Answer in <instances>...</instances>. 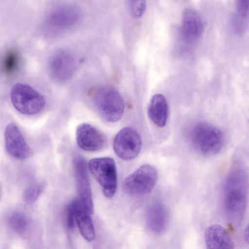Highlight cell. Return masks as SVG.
<instances>
[{"mask_svg": "<svg viewBox=\"0 0 249 249\" xmlns=\"http://www.w3.org/2000/svg\"><path fill=\"white\" fill-rule=\"evenodd\" d=\"M249 228L247 227L245 232V238L247 242H248L249 240Z\"/></svg>", "mask_w": 249, "mask_h": 249, "instance_id": "24", "label": "cell"}, {"mask_svg": "<svg viewBox=\"0 0 249 249\" xmlns=\"http://www.w3.org/2000/svg\"><path fill=\"white\" fill-rule=\"evenodd\" d=\"M147 114L150 120L159 127H164L168 115V106L165 97L161 94H156L151 98L147 107Z\"/></svg>", "mask_w": 249, "mask_h": 249, "instance_id": "14", "label": "cell"}, {"mask_svg": "<svg viewBox=\"0 0 249 249\" xmlns=\"http://www.w3.org/2000/svg\"><path fill=\"white\" fill-rule=\"evenodd\" d=\"M191 143L199 153L211 156L218 153L225 142L223 132L217 127L207 122L196 124L189 134Z\"/></svg>", "mask_w": 249, "mask_h": 249, "instance_id": "2", "label": "cell"}, {"mask_svg": "<svg viewBox=\"0 0 249 249\" xmlns=\"http://www.w3.org/2000/svg\"><path fill=\"white\" fill-rule=\"evenodd\" d=\"M203 24L198 14L192 9H186L182 15L181 31L188 40H194L201 35Z\"/></svg>", "mask_w": 249, "mask_h": 249, "instance_id": "15", "label": "cell"}, {"mask_svg": "<svg viewBox=\"0 0 249 249\" xmlns=\"http://www.w3.org/2000/svg\"><path fill=\"white\" fill-rule=\"evenodd\" d=\"M245 172L236 168L229 173L225 180L223 204L225 213L232 224L241 221L247 203V182Z\"/></svg>", "mask_w": 249, "mask_h": 249, "instance_id": "1", "label": "cell"}, {"mask_svg": "<svg viewBox=\"0 0 249 249\" xmlns=\"http://www.w3.org/2000/svg\"><path fill=\"white\" fill-rule=\"evenodd\" d=\"M78 18L79 13L76 9L70 6H64L51 13L48 22L53 27H66L76 22Z\"/></svg>", "mask_w": 249, "mask_h": 249, "instance_id": "16", "label": "cell"}, {"mask_svg": "<svg viewBox=\"0 0 249 249\" xmlns=\"http://www.w3.org/2000/svg\"><path fill=\"white\" fill-rule=\"evenodd\" d=\"M237 5V8L238 12L242 16H245L248 13L249 8V3L247 0L238 1Z\"/></svg>", "mask_w": 249, "mask_h": 249, "instance_id": "23", "label": "cell"}, {"mask_svg": "<svg viewBox=\"0 0 249 249\" xmlns=\"http://www.w3.org/2000/svg\"><path fill=\"white\" fill-rule=\"evenodd\" d=\"M76 142L82 149L89 152L103 149L107 145L106 136L99 130L88 124H80L76 129Z\"/></svg>", "mask_w": 249, "mask_h": 249, "instance_id": "9", "label": "cell"}, {"mask_svg": "<svg viewBox=\"0 0 249 249\" xmlns=\"http://www.w3.org/2000/svg\"><path fill=\"white\" fill-rule=\"evenodd\" d=\"M206 249H233V243L227 231L219 225L209 227L205 233Z\"/></svg>", "mask_w": 249, "mask_h": 249, "instance_id": "13", "label": "cell"}, {"mask_svg": "<svg viewBox=\"0 0 249 249\" xmlns=\"http://www.w3.org/2000/svg\"><path fill=\"white\" fill-rule=\"evenodd\" d=\"M74 173L78 194V199L90 215L93 213V205L85 160L80 157L74 160Z\"/></svg>", "mask_w": 249, "mask_h": 249, "instance_id": "8", "label": "cell"}, {"mask_svg": "<svg viewBox=\"0 0 249 249\" xmlns=\"http://www.w3.org/2000/svg\"><path fill=\"white\" fill-rule=\"evenodd\" d=\"M6 149L13 158L23 160L30 157V147L18 127L13 123L9 124L4 131Z\"/></svg>", "mask_w": 249, "mask_h": 249, "instance_id": "10", "label": "cell"}, {"mask_svg": "<svg viewBox=\"0 0 249 249\" xmlns=\"http://www.w3.org/2000/svg\"><path fill=\"white\" fill-rule=\"evenodd\" d=\"M169 218L166 207L161 203H155L147 211L146 217L147 226L154 233H162L167 229Z\"/></svg>", "mask_w": 249, "mask_h": 249, "instance_id": "12", "label": "cell"}, {"mask_svg": "<svg viewBox=\"0 0 249 249\" xmlns=\"http://www.w3.org/2000/svg\"><path fill=\"white\" fill-rule=\"evenodd\" d=\"M44 185L42 182H36L29 186L23 193V199L28 203L35 202L42 193Z\"/></svg>", "mask_w": 249, "mask_h": 249, "instance_id": "20", "label": "cell"}, {"mask_svg": "<svg viewBox=\"0 0 249 249\" xmlns=\"http://www.w3.org/2000/svg\"><path fill=\"white\" fill-rule=\"evenodd\" d=\"M158 178L156 169L149 164H144L128 176L122 187L129 195L140 196L150 193L154 188Z\"/></svg>", "mask_w": 249, "mask_h": 249, "instance_id": "6", "label": "cell"}, {"mask_svg": "<svg viewBox=\"0 0 249 249\" xmlns=\"http://www.w3.org/2000/svg\"><path fill=\"white\" fill-rule=\"evenodd\" d=\"M77 200L76 223L83 238L90 242L93 240L95 236L94 229L90 214L86 211L78 198Z\"/></svg>", "mask_w": 249, "mask_h": 249, "instance_id": "17", "label": "cell"}, {"mask_svg": "<svg viewBox=\"0 0 249 249\" xmlns=\"http://www.w3.org/2000/svg\"><path fill=\"white\" fill-rule=\"evenodd\" d=\"M94 101L101 117L106 122L114 123L122 117L124 102L119 92L109 87H102L96 91Z\"/></svg>", "mask_w": 249, "mask_h": 249, "instance_id": "3", "label": "cell"}, {"mask_svg": "<svg viewBox=\"0 0 249 249\" xmlns=\"http://www.w3.org/2000/svg\"><path fill=\"white\" fill-rule=\"evenodd\" d=\"M49 69L52 76L58 81H65L71 77L75 69L73 56L66 51L55 53L50 58Z\"/></svg>", "mask_w": 249, "mask_h": 249, "instance_id": "11", "label": "cell"}, {"mask_svg": "<svg viewBox=\"0 0 249 249\" xmlns=\"http://www.w3.org/2000/svg\"><path fill=\"white\" fill-rule=\"evenodd\" d=\"M19 62V56L18 53L15 51H9L4 54L2 58V70L6 74H13L18 68Z\"/></svg>", "mask_w": 249, "mask_h": 249, "instance_id": "19", "label": "cell"}, {"mask_svg": "<svg viewBox=\"0 0 249 249\" xmlns=\"http://www.w3.org/2000/svg\"><path fill=\"white\" fill-rule=\"evenodd\" d=\"M89 170L101 187L104 195L113 196L117 190V177L115 162L109 157L94 158L89 163Z\"/></svg>", "mask_w": 249, "mask_h": 249, "instance_id": "5", "label": "cell"}, {"mask_svg": "<svg viewBox=\"0 0 249 249\" xmlns=\"http://www.w3.org/2000/svg\"><path fill=\"white\" fill-rule=\"evenodd\" d=\"M130 11L134 18H139L142 16L146 9L144 0H132L130 4Z\"/></svg>", "mask_w": 249, "mask_h": 249, "instance_id": "22", "label": "cell"}, {"mask_svg": "<svg viewBox=\"0 0 249 249\" xmlns=\"http://www.w3.org/2000/svg\"><path fill=\"white\" fill-rule=\"evenodd\" d=\"M10 98L15 109L25 115L36 114L45 105V100L40 93L31 86L21 83L13 86Z\"/></svg>", "mask_w": 249, "mask_h": 249, "instance_id": "4", "label": "cell"}, {"mask_svg": "<svg viewBox=\"0 0 249 249\" xmlns=\"http://www.w3.org/2000/svg\"><path fill=\"white\" fill-rule=\"evenodd\" d=\"M142 144V139L139 133L132 127H126L122 129L115 136L113 147L118 157L125 160H129L138 155Z\"/></svg>", "mask_w": 249, "mask_h": 249, "instance_id": "7", "label": "cell"}, {"mask_svg": "<svg viewBox=\"0 0 249 249\" xmlns=\"http://www.w3.org/2000/svg\"><path fill=\"white\" fill-rule=\"evenodd\" d=\"M8 224L10 228L18 234L25 233L29 226L27 217L23 213L18 212L11 213L8 218Z\"/></svg>", "mask_w": 249, "mask_h": 249, "instance_id": "18", "label": "cell"}, {"mask_svg": "<svg viewBox=\"0 0 249 249\" xmlns=\"http://www.w3.org/2000/svg\"><path fill=\"white\" fill-rule=\"evenodd\" d=\"M77 199L72 200L68 205L66 210V224L69 229H73L76 223L77 210Z\"/></svg>", "mask_w": 249, "mask_h": 249, "instance_id": "21", "label": "cell"}]
</instances>
